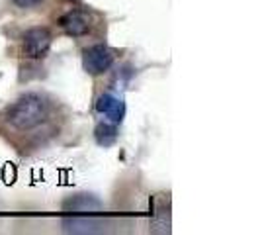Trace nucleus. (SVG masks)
<instances>
[{
    "mask_svg": "<svg viewBox=\"0 0 260 235\" xmlns=\"http://www.w3.org/2000/svg\"><path fill=\"white\" fill-rule=\"evenodd\" d=\"M55 118L53 100L39 92H26L6 106L0 114V126L12 135H38L36 131L49 130Z\"/></svg>",
    "mask_w": 260,
    "mask_h": 235,
    "instance_id": "nucleus-1",
    "label": "nucleus"
},
{
    "mask_svg": "<svg viewBox=\"0 0 260 235\" xmlns=\"http://www.w3.org/2000/svg\"><path fill=\"white\" fill-rule=\"evenodd\" d=\"M106 229L104 204L92 194L71 196L63 204V231L75 235L102 233Z\"/></svg>",
    "mask_w": 260,
    "mask_h": 235,
    "instance_id": "nucleus-2",
    "label": "nucleus"
},
{
    "mask_svg": "<svg viewBox=\"0 0 260 235\" xmlns=\"http://www.w3.org/2000/svg\"><path fill=\"white\" fill-rule=\"evenodd\" d=\"M53 36L47 27H31L22 38V53L26 59L39 61L51 49Z\"/></svg>",
    "mask_w": 260,
    "mask_h": 235,
    "instance_id": "nucleus-3",
    "label": "nucleus"
},
{
    "mask_svg": "<svg viewBox=\"0 0 260 235\" xmlns=\"http://www.w3.org/2000/svg\"><path fill=\"white\" fill-rule=\"evenodd\" d=\"M114 61H116V55L106 45H92L82 53V67L92 77L104 75L106 71H110V67L114 65Z\"/></svg>",
    "mask_w": 260,
    "mask_h": 235,
    "instance_id": "nucleus-4",
    "label": "nucleus"
},
{
    "mask_svg": "<svg viewBox=\"0 0 260 235\" xmlns=\"http://www.w3.org/2000/svg\"><path fill=\"white\" fill-rule=\"evenodd\" d=\"M59 26L65 30L67 36L71 38H84L92 30V18L84 10H69L59 18Z\"/></svg>",
    "mask_w": 260,
    "mask_h": 235,
    "instance_id": "nucleus-5",
    "label": "nucleus"
},
{
    "mask_svg": "<svg viewBox=\"0 0 260 235\" xmlns=\"http://www.w3.org/2000/svg\"><path fill=\"white\" fill-rule=\"evenodd\" d=\"M96 112L102 114V116L112 122V124H121V120L125 118V102L123 98H119L112 92H106L102 96H98L96 100Z\"/></svg>",
    "mask_w": 260,
    "mask_h": 235,
    "instance_id": "nucleus-6",
    "label": "nucleus"
},
{
    "mask_svg": "<svg viewBox=\"0 0 260 235\" xmlns=\"http://www.w3.org/2000/svg\"><path fill=\"white\" fill-rule=\"evenodd\" d=\"M94 137H96V143L100 147H112L117 141V124L100 122L94 130Z\"/></svg>",
    "mask_w": 260,
    "mask_h": 235,
    "instance_id": "nucleus-7",
    "label": "nucleus"
},
{
    "mask_svg": "<svg viewBox=\"0 0 260 235\" xmlns=\"http://www.w3.org/2000/svg\"><path fill=\"white\" fill-rule=\"evenodd\" d=\"M12 2L18 6V8H36V6H39L43 0H12Z\"/></svg>",
    "mask_w": 260,
    "mask_h": 235,
    "instance_id": "nucleus-8",
    "label": "nucleus"
}]
</instances>
